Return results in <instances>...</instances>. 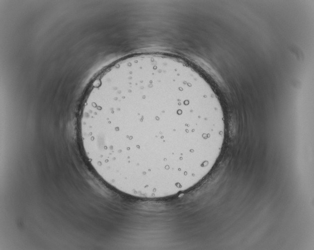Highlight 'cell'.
Returning <instances> with one entry per match:
<instances>
[{
    "label": "cell",
    "mask_w": 314,
    "mask_h": 250,
    "mask_svg": "<svg viewBox=\"0 0 314 250\" xmlns=\"http://www.w3.org/2000/svg\"><path fill=\"white\" fill-rule=\"evenodd\" d=\"M97 175L143 198L182 192L212 168L224 139L221 105L191 66L159 55L123 60L93 85L80 120Z\"/></svg>",
    "instance_id": "1"
}]
</instances>
